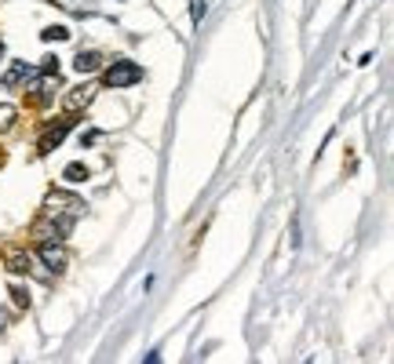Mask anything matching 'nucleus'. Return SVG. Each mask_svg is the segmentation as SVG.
<instances>
[{
  "label": "nucleus",
  "instance_id": "nucleus-1",
  "mask_svg": "<svg viewBox=\"0 0 394 364\" xmlns=\"http://www.w3.org/2000/svg\"><path fill=\"white\" fill-rule=\"evenodd\" d=\"M44 215H55V219H81L84 215V201L73 197V193H48L44 197Z\"/></svg>",
  "mask_w": 394,
  "mask_h": 364
},
{
  "label": "nucleus",
  "instance_id": "nucleus-2",
  "mask_svg": "<svg viewBox=\"0 0 394 364\" xmlns=\"http://www.w3.org/2000/svg\"><path fill=\"white\" fill-rule=\"evenodd\" d=\"M139 81H143V66H139V62L121 59V62H113V66L106 70V84L110 88H128V84H139Z\"/></svg>",
  "mask_w": 394,
  "mask_h": 364
},
{
  "label": "nucleus",
  "instance_id": "nucleus-3",
  "mask_svg": "<svg viewBox=\"0 0 394 364\" xmlns=\"http://www.w3.org/2000/svg\"><path fill=\"white\" fill-rule=\"evenodd\" d=\"M4 263H8L11 273H30V277H37V281H52V270H41L30 252H8Z\"/></svg>",
  "mask_w": 394,
  "mask_h": 364
},
{
  "label": "nucleus",
  "instance_id": "nucleus-4",
  "mask_svg": "<svg viewBox=\"0 0 394 364\" xmlns=\"http://www.w3.org/2000/svg\"><path fill=\"white\" fill-rule=\"evenodd\" d=\"M73 124H77V121H73V113H70V117H59L55 124H48V128H44V135H41V142H37V150H41V153H52L59 142L66 139V132H70Z\"/></svg>",
  "mask_w": 394,
  "mask_h": 364
},
{
  "label": "nucleus",
  "instance_id": "nucleus-5",
  "mask_svg": "<svg viewBox=\"0 0 394 364\" xmlns=\"http://www.w3.org/2000/svg\"><path fill=\"white\" fill-rule=\"evenodd\" d=\"M41 263L52 270V273H62L70 263V255L66 248H62V241H41Z\"/></svg>",
  "mask_w": 394,
  "mask_h": 364
},
{
  "label": "nucleus",
  "instance_id": "nucleus-6",
  "mask_svg": "<svg viewBox=\"0 0 394 364\" xmlns=\"http://www.w3.org/2000/svg\"><path fill=\"white\" fill-rule=\"evenodd\" d=\"M95 99V84H81V88H70L66 95H62V110L66 113H81L88 102Z\"/></svg>",
  "mask_w": 394,
  "mask_h": 364
},
{
  "label": "nucleus",
  "instance_id": "nucleus-7",
  "mask_svg": "<svg viewBox=\"0 0 394 364\" xmlns=\"http://www.w3.org/2000/svg\"><path fill=\"white\" fill-rule=\"evenodd\" d=\"M99 66H103V55H99V51H81L77 62H73V70H77L81 77L84 73H99Z\"/></svg>",
  "mask_w": 394,
  "mask_h": 364
},
{
  "label": "nucleus",
  "instance_id": "nucleus-8",
  "mask_svg": "<svg viewBox=\"0 0 394 364\" xmlns=\"http://www.w3.org/2000/svg\"><path fill=\"white\" fill-rule=\"evenodd\" d=\"M62 179H66V182H84V179H88V168H84L81 161H73V164L62 168Z\"/></svg>",
  "mask_w": 394,
  "mask_h": 364
},
{
  "label": "nucleus",
  "instance_id": "nucleus-9",
  "mask_svg": "<svg viewBox=\"0 0 394 364\" xmlns=\"http://www.w3.org/2000/svg\"><path fill=\"white\" fill-rule=\"evenodd\" d=\"M15 117H19V110H15V106H0V135L15 128Z\"/></svg>",
  "mask_w": 394,
  "mask_h": 364
},
{
  "label": "nucleus",
  "instance_id": "nucleus-10",
  "mask_svg": "<svg viewBox=\"0 0 394 364\" xmlns=\"http://www.w3.org/2000/svg\"><path fill=\"white\" fill-rule=\"evenodd\" d=\"M41 37H44L48 44H52V41H70V30H66V26H48Z\"/></svg>",
  "mask_w": 394,
  "mask_h": 364
},
{
  "label": "nucleus",
  "instance_id": "nucleus-11",
  "mask_svg": "<svg viewBox=\"0 0 394 364\" xmlns=\"http://www.w3.org/2000/svg\"><path fill=\"white\" fill-rule=\"evenodd\" d=\"M26 77H33L30 66H15V70L8 73V81H4V84H19V81H26Z\"/></svg>",
  "mask_w": 394,
  "mask_h": 364
},
{
  "label": "nucleus",
  "instance_id": "nucleus-12",
  "mask_svg": "<svg viewBox=\"0 0 394 364\" xmlns=\"http://www.w3.org/2000/svg\"><path fill=\"white\" fill-rule=\"evenodd\" d=\"M11 295H15V306L30 310V292H26V288H19V284H15V288H11Z\"/></svg>",
  "mask_w": 394,
  "mask_h": 364
},
{
  "label": "nucleus",
  "instance_id": "nucleus-13",
  "mask_svg": "<svg viewBox=\"0 0 394 364\" xmlns=\"http://www.w3.org/2000/svg\"><path fill=\"white\" fill-rule=\"evenodd\" d=\"M37 73H48V77H59V59H44L41 66H37Z\"/></svg>",
  "mask_w": 394,
  "mask_h": 364
},
{
  "label": "nucleus",
  "instance_id": "nucleus-14",
  "mask_svg": "<svg viewBox=\"0 0 394 364\" xmlns=\"http://www.w3.org/2000/svg\"><path fill=\"white\" fill-rule=\"evenodd\" d=\"M190 11H194V22H201V19H205V0H194V8H190Z\"/></svg>",
  "mask_w": 394,
  "mask_h": 364
},
{
  "label": "nucleus",
  "instance_id": "nucleus-15",
  "mask_svg": "<svg viewBox=\"0 0 394 364\" xmlns=\"http://www.w3.org/2000/svg\"><path fill=\"white\" fill-rule=\"evenodd\" d=\"M95 139H99V132H88V135H81V146H92Z\"/></svg>",
  "mask_w": 394,
  "mask_h": 364
},
{
  "label": "nucleus",
  "instance_id": "nucleus-16",
  "mask_svg": "<svg viewBox=\"0 0 394 364\" xmlns=\"http://www.w3.org/2000/svg\"><path fill=\"white\" fill-rule=\"evenodd\" d=\"M4 324H8V317H4V310H0V332H4Z\"/></svg>",
  "mask_w": 394,
  "mask_h": 364
},
{
  "label": "nucleus",
  "instance_id": "nucleus-17",
  "mask_svg": "<svg viewBox=\"0 0 394 364\" xmlns=\"http://www.w3.org/2000/svg\"><path fill=\"white\" fill-rule=\"evenodd\" d=\"M0 59H4V41H0Z\"/></svg>",
  "mask_w": 394,
  "mask_h": 364
}]
</instances>
